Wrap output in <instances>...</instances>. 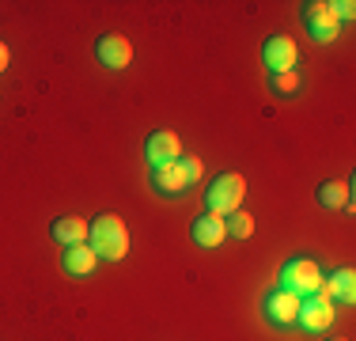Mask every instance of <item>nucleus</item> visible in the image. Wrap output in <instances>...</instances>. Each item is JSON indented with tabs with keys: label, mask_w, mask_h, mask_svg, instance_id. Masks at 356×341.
Returning <instances> with one entry per match:
<instances>
[{
	"label": "nucleus",
	"mask_w": 356,
	"mask_h": 341,
	"mask_svg": "<svg viewBox=\"0 0 356 341\" xmlns=\"http://www.w3.org/2000/svg\"><path fill=\"white\" fill-rule=\"evenodd\" d=\"M330 12H334L337 23H345V19H353V15H356V4H353V0H334V4H330Z\"/></svg>",
	"instance_id": "obj_19"
},
{
	"label": "nucleus",
	"mask_w": 356,
	"mask_h": 341,
	"mask_svg": "<svg viewBox=\"0 0 356 341\" xmlns=\"http://www.w3.org/2000/svg\"><path fill=\"white\" fill-rule=\"evenodd\" d=\"M8 61H12V54H8V46H4V42H0V72H4V68H8Z\"/></svg>",
	"instance_id": "obj_20"
},
{
	"label": "nucleus",
	"mask_w": 356,
	"mask_h": 341,
	"mask_svg": "<svg viewBox=\"0 0 356 341\" xmlns=\"http://www.w3.org/2000/svg\"><path fill=\"white\" fill-rule=\"evenodd\" d=\"M144 156H148L152 167H163V164H175L182 156V144H178V136L171 129H159L144 141Z\"/></svg>",
	"instance_id": "obj_7"
},
{
	"label": "nucleus",
	"mask_w": 356,
	"mask_h": 341,
	"mask_svg": "<svg viewBox=\"0 0 356 341\" xmlns=\"http://www.w3.org/2000/svg\"><path fill=\"white\" fill-rule=\"evenodd\" d=\"M88 239H91V251L106 262H122L129 254V232H125V220L114 216V212H103L88 224Z\"/></svg>",
	"instance_id": "obj_1"
},
{
	"label": "nucleus",
	"mask_w": 356,
	"mask_h": 341,
	"mask_svg": "<svg viewBox=\"0 0 356 341\" xmlns=\"http://www.w3.org/2000/svg\"><path fill=\"white\" fill-rule=\"evenodd\" d=\"M178 170H182V182L186 186L201 182V175H205V167H201L197 156H178Z\"/></svg>",
	"instance_id": "obj_17"
},
{
	"label": "nucleus",
	"mask_w": 356,
	"mask_h": 341,
	"mask_svg": "<svg viewBox=\"0 0 356 341\" xmlns=\"http://www.w3.org/2000/svg\"><path fill=\"white\" fill-rule=\"evenodd\" d=\"M152 186H156L159 193H167V198L182 193L186 182H182V170H178V159L175 164H163V167H152Z\"/></svg>",
	"instance_id": "obj_14"
},
{
	"label": "nucleus",
	"mask_w": 356,
	"mask_h": 341,
	"mask_svg": "<svg viewBox=\"0 0 356 341\" xmlns=\"http://www.w3.org/2000/svg\"><path fill=\"white\" fill-rule=\"evenodd\" d=\"M224 232L232 235V239H250L254 235V216H250L247 209L227 212V216H224Z\"/></svg>",
	"instance_id": "obj_16"
},
{
	"label": "nucleus",
	"mask_w": 356,
	"mask_h": 341,
	"mask_svg": "<svg viewBox=\"0 0 356 341\" xmlns=\"http://www.w3.org/2000/svg\"><path fill=\"white\" fill-rule=\"evenodd\" d=\"M261 61L269 72H296V42L288 34H269L266 46H261Z\"/></svg>",
	"instance_id": "obj_5"
},
{
	"label": "nucleus",
	"mask_w": 356,
	"mask_h": 341,
	"mask_svg": "<svg viewBox=\"0 0 356 341\" xmlns=\"http://www.w3.org/2000/svg\"><path fill=\"white\" fill-rule=\"evenodd\" d=\"M224 239H227V232H224V216H216V212H201V216L193 220V243H197V246H205V251H216Z\"/></svg>",
	"instance_id": "obj_11"
},
{
	"label": "nucleus",
	"mask_w": 356,
	"mask_h": 341,
	"mask_svg": "<svg viewBox=\"0 0 356 341\" xmlns=\"http://www.w3.org/2000/svg\"><path fill=\"white\" fill-rule=\"evenodd\" d=\"M303 27H307V34L315 42H334L341 23L330 12V0H311V4H303Z\"/></svg>",
	"instance_id": "obj_4"
},
{
	"label": "nucleus",
	"mask_w": 356,
	"mask_h": 341,
	"mask_svg": "<svg viewBox=\"0 0 356 341\" xmlns=\"http://www.w3.org/2000/svg\"><path fill=\"white\" fill-rule=\"evenodd\" d=\"M296 322H300L303 330H326L330 322H334V300H326L322 292L315 296H303L300 300V315H296Z\"/></svg>",
	"instance_id": "obj_6"
},
{
	"label": "nucleus",
	"mask_w": 356,
	"mask_h": 341,
	"mask_svg": "<svg viewBox=\"0 0 356 341\" xmlns=\"http://www.w3.org/2000/svg\"><path fill=\"white\" fill-rule=\"evenodd\" d=\"M281 288L284 292H292V296H315L318 288H322V269H318V262H311V258H292V262H284V269H281Z\"/></svg>",
	"instance_id": "obj_3"
},
{
	"label": "nucleus",
	"mask_w": 356,
	"mask_h": 341,
	"mask_svg": "<svg viewBox=\"0 0 356 341\" xmlns=\"http://www.w3.org/2000/svg\"><path fill=\"white\" fill-rule=\"evenodd\" d=\"M61 266H65V273H72V277H88V273L99 266V254L91 251L88 243H80V246H65Z\"/></svg>",
	"instance_id": "obj_13"
},
{
	"label": "nucleus",
	"mask_w": 356,
	"mask_h": 341,
	"mask_svg": "<svg viewBox=\"0 0 356 341\" xmlns=\"http://www.w3.org/2000/svg\"><path fill=\"white\" fill-rule=\"evenodd\" d=\"M318 205L322 209H353L349 182H322L318 186Z\"/></svg>",
	"instance_id": "obj_15"
},
{
	"label": "nucleus",
	"mask_w": 356,
	"mask_h": 341,
	"mask_svg": "<svg viewBox=\"0 0 356 341\" xmlns=\"http://www.w3.org/2000/svg\"><path fill=\"white\" fill-rule=\"evenodd\" d=\"M326 300L334 303H353L356 300V273L345 266V269H334L330 277H322V288H318Z\"/></svg>",
	"instance_id": "obj_9"
},
{
	"label": "nucleus",
	"mask_w": 356,
	"mask_h": 341,
	"mask_svg": "<svg viewBox=\"0 0 356 341\" xmlns=\"http://www.w3.org/2000/svg\"><path fill=\"white\" fill-rule=\"evenodd\" d=\"M243 198H247V178L235 175V170H224V175L213 178V186L205 190V205L216 216H227V212L243 209Z\"/></svg>",
	"instance_id": "obj_2"
},
{
	"label": "nucleus",
	"mask_w": 356,
	"mask_h": 341,
	"mask_svg": "<svg viewBox=\"0 0 356 341\" xmlns=\"http://www.w3.org/2000/svg\"><path fill=\"white\" fill-rule=\"evenodd\" d=\"M273 88L281 91V95H292V91L300 88V76H296V72H277L273 76Z\"/></svg>",
	"instance_id": "obj_18"
},
{
	"label": "nucleus",
	"mask_w": 356,
	"mask_h": 341,
	"mask_svg": "<svg viewBox=\"0 0 356 341\" xmlns=\"http://www.w3.org/2000/svg\"><path fill=\"white\" fill-rule=\"evenodd\" d=\"M334 341H345V338H334Z\"/></svg>",
	"instance_id": "obj_21"
},
{
	"label": "nucleus",
	"mask_w": 356,
	"mask_h": 341,
	"mask_svg": "<svg viewBox=\"0 0 356 341\" xmlns=\"http://www.w3.org/2000/svg\"><path fill=\"white\" fill-rule=\"evenodd\" d=\"M49 235L61 246H80V243H88V220L83 216H57L54 228H49Z\"/></svg>",
	"instance_id": "obj_12"
},
{
	"label": "nucleus",
	"mask_w": 356,
	"mask_h": 341,
	"mask_svg": "<svg viewBox=\"0 0 356 341\" xmlns=\"http://www.w3.org/2000/svg\"><path fill=\"white\" fill-rule=\"evenodd\" d=\"M266 315H269V322H277V326H292L296 315H300V296L284 292V288L269 292L266 296Z\"/></svg>",
	"instance_id": "obj_10"
},
{
	"label": "nucleus",
	"mask_w": 356,
	"mask_h": 341,
	"mask_svg": "<svg viewBox=\"0 0 356 341\" xmlns=\"http://www.w3.org/2000/svg\"><path fill=\"white\" fill-rule=\"evenodd\" d=\"M95 57L106 68H129L133 46H129V38H122V34H103V38L95 42Z\"/></svg>",
	"instance_id": "obj_8"
}]
</instances>
